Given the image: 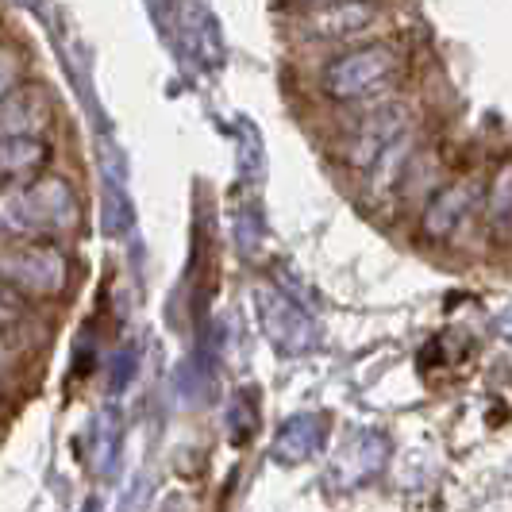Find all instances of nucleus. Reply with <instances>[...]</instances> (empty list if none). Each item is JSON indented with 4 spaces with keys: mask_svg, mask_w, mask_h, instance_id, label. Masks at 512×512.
<instances>
[{
    "mask_svg": "<svg viewBox=\"0 0 512 512\" xmlns=\"http://www.w3.org/2000/svg\"><path fill=\"white\" fill-rule=\"evenodd\" d=\"M51 147L43 135H8L0 139V181H24L47 170Z\"/></svg>",
    "mask_w": 512,
    "mask_h": 512,
    "instance_id": "9",
    "label": "nucleus"
},
{
    "mask_svg": "<svg viewBox=\"0 0 512 512\" xmlns=\"http://www.w3.org/2000/svg\"><path fill=\"white\" fill-rule=\"evenodd\" d=\"M27 320V297L0 278V328H16Z\"/></svg>",
    "mask_w": 512,
    "mask_h": 512,
    "instance_id": "12",
    "label": "nucleus"
},
{
    "mask_svg": "<svg viewBox=\"0 0 512 512\" xmlns=\"http://www.w3.org/2000/svg\"><path fill=\"white\" fill-rule=\"evenodd\" d=\"M401 77V51L389 43H362L335 54L320 70V93L328 101L355 104L385 97Z\"/></svg>",
    "mask_w": 512,
    "mask_h": 512,
    "instance_id": "2",
    "label": "nucleus"
},
{
    "mask_svg": "<svg viewBox=\"0 0 512 512\" xmlns=\"http://www.w3.org/2000/svg\"><path fill=\"white\" fill-rule=\"evenodd\" d=\"M416 135H412V128L405 131V135H397L393 143H385V151L370 162V170L362 174L366 178V197L374 201V205H382V201H389V197H397V189L409 181V170L412 162H416Z\"/></svg>",
    "mask_w": 512,
    "mask_h": 512,
    "instance_id": "7",
    "label": "nucleus"
},
{
    "mask_svg": "<svg viewBox=\"0 0 512 512\" xmlns=\"http://www.w3.org/2000/svg\"><path fill=\"white\" fill-rule=\"evenodd\" d=\"M81 224V201L62 174L39 170L35 178L0 181V235L58 239Z\"/></svg>",
    "mask_w": 512,
    "mask_h": 512,
    "instance_id": "1",
    "label": "nucleus"
},
{
    "mask_svg": "<svg viewBox=\"0 0 512 512\" xmlns=\"http://www.w3.org/2000/svg\"><path fill=\"white\" fill-rule=\"evenodd\" d=\"M24 74H27L24 54L12 51V47H0V101L24 85Z\"/></svg>",
    "mask_w": 512,
    "mask_h": 512,
    "instance_id": "11",
    "label": "nucleus"
},
{
    "mask_svg": "<svg viewBox=\"0 0 512 512\" xmlns=\"http://www.w3.org/2000/svg\"><path fill=\"white\" fill-rule=\"evenodd\" d=\"M51 116L54 108L47 101V93L20 85L16 93H8L0 101V139H8V135H43L51 128Z\"/></svg>",
    "mask_w": 512,
    "mask_h": 512,
    "instance_id": "8",
    "label": "nucleus"
},
{
    "mask_svg": "<svg viewBox=\"0 0 512 512\" xmlns=\"http://www.w3.org/2000/svg\"><path fill=\"white\" fill-rule=\"evenodd\" d=\"M8 366H12V355H8V343H4V335H0V378H4Z\"/></svg>",
    "mask_w": 512,
    "mask_h": 512,
    "instance_id": "13",
    "label": "nucleus"
},
{
    "mask_svg": "<svg viewBox=\"0 0 512 512\" xmlns=\"http://www.w3.org/2000/svg\"><path fill=\"white\" fill-rule=\"evenodd\" d=\"M382 16V0H328L301 20V31L305 39H320V43H351L374 31L382 24Z\"/></svg>",
    "mask_w": 512,
    "mask_h": 512,
    "instance_id": "5",
    "label": "nucleus"
},
{
    "mask_svg": "<svg viewBox=\"0 0 512 512\" xmlns=\"http://www.w3.org/2000/svg\"><path fill=\"white\" fill-rule=\"evenodd\" d=\"M0 278L16 285L27 301H51L70 289V255L58 239L0 235Z\"/></svg>",
    "mask_w": 512,
    "mask_h": 512,
    "instance_id": "3",
    "label": "nucleus"
},
{
    "mask_svg": "<svg viewBox=\"0 0 512 512\" xmlns=\"http://www.w3.org/2000/svg\"><path fill=\"white\" fill-rule=\"evenodd\" d=\"M486 224L493 235H509L512 231V162H505L486 193Z\"/></svg>",
    "mask_w": 512,
    "mask_h": 512,
    "instance_id": "10",
    "label": "nucleus"
},
{
    "mask_svg": "<svg viewBox=\"0 0 512 512\" xmlns=\"http://www.w3.org/2000/svg\"><path fill=\"white\" fill-rule=\"evenodd\" d=\"M412 128L409 108L401 101H370V112L351 124V135L343 143V154H347V166L355 174H366L370 162L385 151V143H393L397 135H405Z\"/></svg>",
    "mask_w": 512,
    "mask_h": 512,
    "instance_id": "4",
    "label": "nucleus"
},
{
    "mask_svg": "<svg viewBox=\"0 0 512 512\" xmlns=\"http://www.w3.org/2000/svg\"><path fill=\"white\" fill-rule=\"evenodd\" d=\"M474 181H447L439 185L436 193L424 201V212H420V235L428 243H447L455 239L459 228L466 224V216L474 212Z\"/></svg>",
    "mask_w": 512,
    "mask_h": 512,
    "instance_id": "6",
    "label": "nucleus"
}]
</instances>
